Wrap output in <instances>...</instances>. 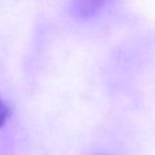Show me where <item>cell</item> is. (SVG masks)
<instances>
[{
  "mask_svg": "<svg viewBox=\"0 0 155 155\" xmlns=\"http://www.w3.org/2000/svg\"><path fill=\"white\" fill-rule=\"evenodd\" d=\"M106 0H73V12L78 18H88L96 14Z\"/></svg>",
  "mask_w": 155,
  "mask_h": 155,
  "instance_id": "obj_1",
  "label": "cell"
},
{
  "mask_svg": "<svg viewBox=\"0 0 155 155\" xmlns=\"http://www.w3.org/2000/svg\"><path fill=\"white\" fill-rule=\"evenodd\" d=\"M8 114H10L8 107H7V106L2 102V99H0V128L6 124L7 118H8Z\"/></svg>",
  "mask_w": 155,
  "mask_h": 155,
  "instance_id": "obj_2",
  "label": "cell"
}]
</instances>
